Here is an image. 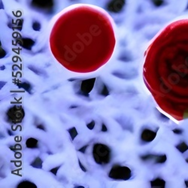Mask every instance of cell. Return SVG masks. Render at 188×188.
I'll return each instance as SVG.
<instances>
[{
    "label": "cell",
    "mask_w": 188,
    "mask_h": 188,
    "mask_svg": "<svg viewBox=\"0 0 188 188\" xmlns=\"http://www.w3.org/2000/svg\"><path fill=\"white\" fill-rule=\"evenodd\" d=\"M157 156L156 155H152V154H148V155H145V156H142V157H140V158L142 159V160L144 161H147V160H150L153 159V158L156 157Z\"/></svg>",
    "instance_id": "cell-22"
},
{
    "label": "cell",
    "mask_w": 188,
    "mask_h": 188,
    "mask_svg": "<svg viewBox=\"0 0 188 188\" xmlns=\"http://www.w3.org/2000/svg\"><path fill=\"white\" fill-rule=\"evenodd\" d=\"M77 106H72V107H70V108H76Z\"/></svg>",
    "instance_id": "cell-36"
},
{
    "label": "cell",
    "mask_w": 188,
    "mask_h": 188,
    "mask_svg": "<svg viewBox=\"0 0 188 188\" xmlns=\"http://www.w3.org/2000/svg\"><path fill=\"white\" fill-rule=\"evenodd\" d=\"M5 56H6V52H5L4 49H2V48H1V56H0V58H4Z\"/></svg>",
    "instance_id": "cell-27"
},
{
    "label": "cell",
    "mask_w": 188,
    "mask_h": 188,
    "mask_svg": "<svg viewBox=\"0 0 188 188\" xmlns=\"http://www.w3.org/2000/svg\"><path fill=\"white\" fill-rule=\"evenodd\" d=\"M39 142L38 140L35 139V138H29L26 141V145L27 148H31V149H35L39 148Z\"/></svg>",
    "instance_id": "cell-10"
},
{
    "label": "cell",
    "mask_w": 188,
    "mask_h": 188,
    "mask_svg": "<svg viewBox=\"0 0 188 188\" xmlns=\"http://www.w3.org/2000/svg\"><path fill=\"white\" fill-rule=\"evenodd\" d=\"M54 5V0H33L32 6L37 10L43 11H51Z\"/></svg>",
    "instance_id": "cell-4"
},
{
    "label": "cell",
    "mask_w": 188,
    "mask_h": 188,
    "mask_svg": "<svg viewBox=\"0 0 188 188\" xmlns=\"http://www.w3.org/2000/svg\"><path fill=\"white\" fill-rule=\"evenodd\" d=\"M153 2H154V4L157 5V6H159V5H160L162 4V1L161 0H153Z\"/></svg>",
    "instance_id": "cell-28"
},
{
    "label": "cell",
    "mask_w": 188,
    "mask_h": 188,
    "mask_svg": "<svg viewBox=\"0 0 188 188\" xmlns=\"http://www.w3.org/2000/svg\"><path fill=\"white\" fill-rule=\"evenodd\" d=\"M99 94L103 96H108L109 95V90L108 89L107 86L105 84H102V89L100 90V92H99Z\"/></svg>",
    "instance_id": "cell-17"
},
{
    "label": "cell",
    "mask_w": 188,
    "mask_h": 188,
    "mask_svg": "<svg viewBox=\"0 0 188 188\" xmlns=\"http://www.w3.org/2000/svg\"><path fill=\"white\" fill-rule=\"evenodd\" d=\"M176 148H177V149H178L179 151H181V153H184V152H185L188 149V146L187 145L186 143L182 142V143H181L180 145H178L176 146Z\"/></svg>",
    "instance_id": "cell-19"
},
{
    "label": "cell",
    "mask_w": 188,
    "mask_h": 188,
    "mask_svg": "<svg viewBox=\"0 0 188 188\" xmlns=\"http://www.w3.org/2000/svg\"><path fill=\"white\" fill-rule=\"evenodd\" d=\"M120 61H123V62H131L132 60L131 57H130L129 55H126V54H122L120 57H119L118 58Z\"/></svg>",
    "instance_id": "cell-20"
},
{
    "label": "cell",
    "mask_w": 188,
    "mask_h": 188,
    "mask_svg": "<svg viewBox=\"0 0 188 188\" xmlns=\"http://www.w3.org/2000/svg\"><path fill=\"white\" fill-rule=\"evenodd\" d=\"M42 160L40 157H36L33 160V162L30 163V166L33 168H36V169H41L42 168Z\"/></svg>",
    "instance_id": "cell-15"
},
{
    "label": "cell",
    "mask_w": 188,
    "mask_h": 188,
    "mask_svg": "<svg viewBox=\"0 0 188 188\" xmlns=\"http://www.w3.org/2000/svg\"><path fill=\"white\" fill-rule=\"evenodd\" d=\"M156 136H157V132L151 130L149 129H145L142 131L141 134V139L142 142H145V143H149L155 138Z\"/></svg>",
    "instance_id": "cell-7"
},
{
    "label": "cell",
    "mask_w": 188,
    "mask_h": 188,
    "mask_svg": "<svg viewBox=\"0 0 188 188\" xmlns=\"http://www.w3.org/2000/svg\"><path fill=\"white\" fill-rule=\"evenodd\" d=\"M93 157L97 164L106 165L111 160V149L104 144H95L93 148Z\"/></svg>",
    "instance_id": "cell-1"
},
{
    "label": "cell",
    "mask_w": 188,
    "mask_h": 188,
    "mask_svg": "<svg viewBox=\"0 0 188 188\" xmlns=\"http://www.w3.org/2000/svg\"><path fill=\"white\" fill-rule=\"evenodd\" d=\"M151 187L163 188L166 186V182L161 178H156L151 181Z\"/></svg>",
    "instance_id": "cell-11"
},
{
    "label": "cell",
    "mask_w": 188,
    "mask_h": 188,
    "mask_svg": "<svg viewBox=\"0 0 188 188\" xmlns=\"http://www.w3.org/2000/svg\"><path fill=\"white\" fill-rule=\"evenodd\" d=\"M68 132L70 135V137H71V139L74 140L75 138V137L78 136V131L76 130V128L75 127H72L70 129L68 130Z\"/></svg>",
    "instance_id": "cell-18"
},
{
    "label": "cell",
    "mask_w": 188,
    "mask_h": 188,
    "mask_svg": "<svg viewBox=\"0 0 188 188\" xmlns=\"http://www.w3.org/2000/svg\"><path fill=\"white\" fill-rule=\"evenodd\" d=\"M116 120L120 123V125L121 126L123 130H130L131 132H132V125L130 123V120H129L125 119L124 117H122L121 119L117 118Z\"/></svg>",
    "instance_id": "cell-9"
},
{
    "label": "cell",
    "mask_w": 188,
    "mask_h": 188,
    "mask_svg": "<svg viewBox=\"0 0 188 188\" xmlns=\"http://www.w3.org/2000/svg\"><path fill=\"white\" fill-rule=\"evenodd\" d=\"M111 75H114L115 77L119 78L121 79H126V80H129V79H131V75H128L126 73H123V72H113L111 73Z\"/></svg>",
    "instance_id": "cell-14"
},
{
    "label": "cell",
    "mask_w": 188,
    "mask_h": 188,
    "mask_svg": "<svg viewBox=\"0 0 188 188\" xmlns=\"http://www.w3.org/2000/svg\"><path fill=\"white\" fill-rule=\"evenodd\" d=\"M19 45L21 47H23L24 49H26L28 51H30L33 45H35L34 40L29 38H23L19 41Z\"/></svg>",
    "instance_id": "cell-8"
},
{
    "label": "cell",
    "mask_w": 188,
    "mask_h": 188,
    "mask_svg": "<svg viewBox=\"0 0 188 188\" xmlns=\"http://www.w3.org/2000/svg\"><path fill=\"white\" fill-rule=\"evenodd\" d=\"M187 162L188 163V159H187Z\"/></svg>",
    "instance_id": "cell-37"
},
{
    "label": "cell",
    "mask_w": 188,
    "mask_h": 188,
    "mask_svg": "<svg viewBox=\"0 0 188 188\" xmlns=\"http://www.w3.org/2000/svg\"><path fill=\"white\" fill-rule=\"evenodd\" d=\"M17 188H36L37 186L34 183L29 181H23L19 183Z\"/></svg>",
    "instance_id": "cell-12"
},
{
    "label": "cell",
    "mask_w": 188,
    "mask_h": 188,
    "mask_svg": "<svg viewBox=\"0 0 188 188\" xmlns=\"http://www.w3.org/2000/svg\"><path fill=\"white\" fill-rule=\"evenodd\" d=\"M75 188H84L83 186H75Z\"/></svg>",
    "instance_id": "cell-35"
},
{
    "label": "cell",
    "mask_w": 188,
    "mask_h": 188,
    "mask_svg": "<svg viewBox=\"0 0 188 188\" xmlns=\"http://www.w3.org/2000/svg\"><path fill=\"white\" fill-rule=\"evenodd\" d=\"M96 81V78L90 79H86L82 81L81 85V94L86 97L89 96V93H90L93 88L94 84Z\"/></svg>",
    "instance_id": "cell-5"
},
{
    "label": "cell",
    "mask_w": 188,
    "mask_h": 188,
    "mask_svg": "<svg viewBox=\"0 0 188 188\" xmlns=\"http://www.w3.org/2000/svg\"><path fill=\"white\" fill-rule=\"evenodd\" d=\"M108 129L107 127H106V126H105V124L104 123H102V132H107Z\"/></svg>",
    "instance_id": "cell-31"
},
{
    "label": "cell",
    "mask_w": 188,
    "mask_h": 188,
    "mask_svg": "<svg viewBox=\"0 0 188 188\" xmlns=\"http://www.w3.org/2000/svg\"><path fill=\"white\" fill-rule=\"evenodd\" d=\"M87 148H88V145H87L84 146V147H82L81 148H80V149L78 150V151L81 152V153H83V154H84L85 151H86V150H87Z\"/></svg>",
    "instance_id": "cell-26"
},
{
    "label": "cell",
    "mask_w": 188,
    "mask_h": 188,
    "mask_svg": "<svg viewBox=\"0 0 188 188\" xmlns=\"http://www.w3.org/2000/svg\"><path fill=\"white\" fill-rule=\"evenodd\" d=\"M78 163H79V166H80V168H81V169H82V171H83V172H87V169H85L84 167V166H83V165H82V164H81V161H80V160H79V159H78Z\"/></svg>",
    "instance_id": "cell-30"
},
{
    "label": "cell",
    "mask_w": 188,
    "mask_h": 188,
    "mask_svg": "<svg viewBox=\"0 0 188 188\" xmlns=\"http://www.w3.org/2000/svg\"><path fill=\"white\" fill-rule=\"evenodd\" d=\"M36 127L38 128V129H39V130H43V131H46V129H45V127L44 126V125H42V124H39V125H37Z\"/></svg>",
    "instance_id": "cell-29"
},
{
    "label": "cell",
    "mask_w": 188,
    "mask_h": 188,
    "mask_svg": "<svg viewBox=\"0 0 188 188\" xmlns=\"http://www.w3.org/2000/svg\"><path fill=\"white\" fill-rule=\"evenodd\" d=\"M77 79L76 78H72V79H69V81H76Z\"/></svg>",
    "instance_id": "cell-34"
},
{
    "label": "cell",
    "mask_w": 188,
    "mask_h": 188,
    "mask_svg": "<svg viewBox=\"0 0 188 188\" xmlns=\"http://www.w3.org/2000/svg\"><path fill=\"white\" fill-rule=\"evenodd\" d=\"M108 177L114 180L127 181L131 178L132 171L127 166L114 165L110 170Z\"/></svg>",
    "instance_id": "cell-2"
},
{
    "label": "cell",
    "mask_w": 188,
    "mask_h": 188,
    "mask_svg": "<svg viewBox=\"0 0 188 188\" xmlns=\"http://www.w3.org/2000/svg\"><path fill=\"white\" fill-rule=\"evenodd\" d=\"M28 69H30L31 71L33 72L34 73H35L37 75H40V76H44V75H45V73L44 72L40 70V69H36L35 67L33 66H29Z\"/></svg>",
    "instance_id": "cell-16"
},
{
    "label": "cell",
    "mask_w": 188,
    "mask_h": 188,
    "mask_svg": "<svg viewBox=\"0 0 188 188\" xmlns=\"http://www.w3.org/2000/svg\"><path fill=\"white\" fill-rule=\"evenodd\" d=\"M8 135H9V136H13V133L11 132V130H8Z\"/></svg>",
    "instance_id": "cell-33"
},
{
    "label": "cell",
    "mask_w": 188,
    "mask_h": 188,
    "mask_svg": "<svg viewBox=\"0 0 188 188\" xmlns=\"http://www.w3.org/2000/svg\"><path fill=\"white\" fill-rule=\"evenodd\" d=\"M17 87L19 88H22V89H24L25 91H26L27 93H29V94H32V92L31 90H33V87L30 84L29 82H20V83L17 84Z\"/></svg>",
    "instance_id": "cell-13"
},
{
    "label": "cell",
    "mask_w": 188,
    "mask_h": 188,
    "mask_svg": "<svg viewBox=\"0 0 188 188\" xmlns=\"http://www.w3.org/2000/svg\"><path fill=\"white\" fill-rule=\"evenodd\" d=\"M25 116L24 111L22 106L20 105H14L10 108L6 113L7 121L11 123H19L22 121Z\"/></svg>",
    "instance_id": "cell-3"
},
{
    "label": "cell",
    "mask_w": 188,
    "mask_h": 188,
    "mask_svg": "<svg viewBox=\"0 0 188 188\" xmlns=\"http://www.w3.org/2000/svg\"><path fill=\"white\" fill-rule=\"evenodd\" d=\"M33 29L35 31H39L41 29V24L39 22H34L33 23Z\"/></svg>",
    "instance_id": "cell-23"
},
{
    "label": "cell",
    "mask_w": 188,
    "mask_h": 188,
    "mask_svg": "<svg viewBox=\"0 0 188 188\" xmlns=\"http://www.w3.org/2000/svg\"><path fill=\"white\" fill-rule=\"evenodd\" d=\"M94 126H95V121H94V120H92L90 123H87V127L90 130H93Z\"/></svg>",
    "instance_id": "cell-24"
},
{
    "label": "cell",
    "mask_w": 188,
    "mask_h": 188,
    "mask_svg": "<svg viewBox=\"0 0 188 188\" xmlns=\"http://www.w3.org/2000/svg\"><path fill=\"white\" fill-rule=\"evenodd\" d=\"M173 132H174L175 133H178V134H181L183 132H182V130H177V129H175V130H173Z\"/></svg>",
    "instance_id": "cell-32"
},
{
    "label": "cell",
    "mask_w": 188,
    "mask_h": 188,
    "mask_svg": "<svg viewBox=\"0 0 188 188\" xmlns=\"http://www.w3.org/2000/svg\"><path fill=\"white\" fill-rule=\"evenodd\" d=\"M60 166H57V167H55V168L51 169L50 170V171H49V172H51V173H52V174L54 175H57V171H58L59 169H60Z\"/></svg>",
    "instance_id": "cell-25"
},
{
    "label": "cell",
    "mask_w": 188,
    "mask_h": 188,
    "mask_svg": "<svg viewBox=\"0 0 188 188\" xmlns=\"http://www.w3.org/2000/svg\"><path fill=\"white\" fill-rule=\"evenodd\" d=\"M125 0H111L108 4L107 10L112 13H120L124 7Z\"/></svg>",
    "instance_id": "cell-6"
},
{
    "label": "cell",
    "mask_w": 188,
    "mask_h": 188,
    "mask_svg": "<svg viewBox=\"0 0 188 188\" xmlns=\"http://www.w3.org/2000/svg\"><path fill=\"white\" fill-rule=\"evenodd\" d=\"M166 161V155L157 156V159H156L155 163H164Z\"/></svg>",
    "instance_id": "cell-21"
}]
</instances>
